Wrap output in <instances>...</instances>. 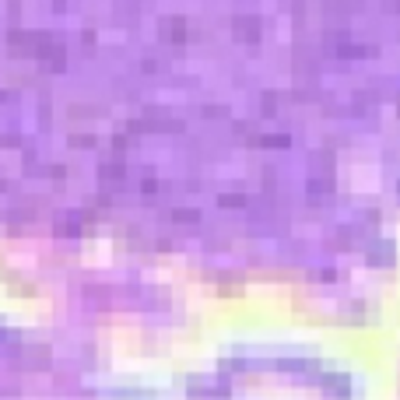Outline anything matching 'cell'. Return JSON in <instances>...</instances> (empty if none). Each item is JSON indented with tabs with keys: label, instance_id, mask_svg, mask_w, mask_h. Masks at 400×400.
<instances>
[{
	"label": "cell",
	"instance_id": "obj_1",
	"mask_svg": "<svg viewBox=\"0 0 400 400\" xmlns=\"http://www.w3.org/2000/svg\"><path fill=\"white\" fill-rule=\"evenodd\" d=\"M236 35H246V39H249V42H253V39H256V25H253V21H236Z\"/></svg>",
	"mask_w": 400,
	"mask_h": 400
},
{
	"label": "cell",
	"instance_id": "obj_2",
	"mask_svg": "<svg viewBox=\"0 0 400 400\" xmlns=\"http://www.w3.org/2000/svg\"><path fill=\"white\" fill-rule=\"evenodd\" d=\"M225 207H242V197H221Z\"/></svg>",
	"mask_w": 400,
	"mask_h": 400
}]
</instances>
